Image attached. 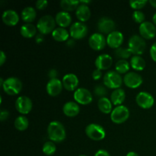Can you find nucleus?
I'll return each instance as SVG.
<instances>
[{"instance_id":"45","label":"nucleus","mask_w":156,"mask_h":156,"mask_svg":"<svg viewBox=\"0 0 156 156\" xmlns=\"http://www.w3.org/2000/svg\"><path fill=\"white\" fill-rule=\"evenodd\" d=\"M35 41L37 44H41L44 41V37H43V35L42 34H39V35H37L36 38H35Z\"/></svg>"},{"instance_id":"28","label":"nucleus","mask_w":156,"mask_h":156,"mask_svg":"<svg viewBox=\"0 0 156 156\" xmlns=\"http://www.w3.org/2000/svg\"><path fill=\"white\" fill-rule=\"evenodd\" d=\"M69 33L67 31L66 29L59 27L55 29L53 31V33H52V37L57 42H64V41H66L69 39Z\"/></svg>"},{"instance_id":"18","label":"nucleus","mask_w":156,"mask_h":156,"mask_svg":"<svg viewBox=\"0 0 156 156\" xmlns=\"http://www.w3.org/2000/svg\"><path fill=\"white\" fill-rule=\"evenodd\" d=\"M62 82L65 89L69 91H73L77 88L79 81L76 75L73 73H69L63 76Z\"/></svg>"},{"instance_id":"22","label":"nucleus","mask_w":156,"mask_h":156,"mask_svg":"<svg viewBox=\"0 0 156 156\" xmlns=\"http://www.w3.org/2000/svg\"><path fill=\"white\" fill-rule=\"evenodd\" d=\"M55 20H56V24H58L59 27L65 28V27H69L71 24L72 16L69 12L62 11V12H59L56 14Z\"/></svg>"},{"instance_id":"2","label":"nucleus","mask_w":156,"mask_h":156,"mask_svg":"<svg viewBox=\"0 0 156 156\" xmlns=\"http://www.w3.org/2000/svg\"><path fill=\"white\" fill-rule=\"evenodd\" d=\"M56 20L51 15H44L41 17L37 21V28L41 34L45 35L53 33L56 27Z\"/></svg>"},{"instance_id":"34","label":"nucleus","mask_w":156,"mask_h":156,"mask_svg":"<svg viewBox=\"0 0 156 156\" xmlns=\"http://www.w3.org/2000/svg\"><path fill=\"white\" fill-rule=\"evenodd\" d=\"M43 152L46 155H53V154L56 152V147L55 146L54 143L52 141H47L44 144L42 148Z\"/></svg>"},{"instance_id":"4","label":"nucleus","mask_w":156,"mask_h":156,"mask_svg":"<svg viewBox=\"0 0 156 156\" xmlns=\"http://www.w3.org/2000/svg\"><path fill=\"white\" fill-rule=\"evenodd\" d=\"M128 48L133 54L140 56L144 53L146 48V43L142 37L139 35H133L128 42Z\"/></svg>"},{"instance_id":"32","label":"nucleus","mask_w":156,"mask_h":156,"mask_svg":"<svg viewBox=\"0 0 156 156\" xmlns=\"http://www.w3.org/2000/svg\"><path fill=\"white\" fill-rule=\"evenodd\" d=\"M29 126V121L25 116H19L15 120V127L19 131H24Z\"/></svg>"},{"instance_id":"21","label":"nucleus","mask_w":156,"mask_h":156,"mask_svg":"<svg viewBox=\"0 0 156 156\" xmlns=\"http://www.w3.org/2000/svg\"><path fill=\"white\" fill-rule=\"evenodd\" d=\"M62 111L66 117H74L80 112V107L76 101H68L63 105Z\"/></svg>"},{"instance_id":"29","label":"nucleus","mask_w":156,"mask_h":156,"mask_svg":"<svg viewBox=\"0 0 156 156\" xmlns=\"http://www.w3.org/2000/svg\"><path fill=\"white\" fill-rule=\"evenodd\" d=\"M146 61L142 56L134 55L130 59V66L136 71H143L146 68Z\"/></svg>"},{"instance_id":"50","label":"nucleus","mask_w":156,"mask_h":156,"mask_svg":"<svg viewBox=\"0 0 156 156\" xmlns=\"http://www.w3.org/2000/svg\"><path fill=\"white\" fill-rule=\"evenodd\" d=\"M152 21H153V24L156 26V12L152 16Z\"/></svg>"},{"instance_id":"12","label":"nucleus","mask_w":156,"mask_h":156,"mask_svg":"<svg viewBox=\"0 0 156 156\" xmlns=\"http://www.w3.org/2000/svg\"><path fill=\"white\" fill-rule=\"evenodd\" d=\"M123 82L126 87L135 89V88H139L143 84V77L138 73L130 72V73H126L124 76Z\"/></svg>"},{"instance_id":"30","label":"nucleus","mask_w":156,"mask_h":156,"mask_svg":"<svg viewBox=\"0 0 156 156\" xmlns=\"http://www.w3.org/2000/svg\"><path fill=\"white\" fill-rule=\"evenodd\" d=\"M60 7L65 12H71L77 9L80 5V1H74V0H62L59 3Z\"/></svg>"},{"instance_id":"35","label":"nucleus","mask_w":156,"mask_h":156,"mask_svg":"<svg viewBox=\"0 0 156 156\" xmlns=\"http://www.w3.org/2000/svg\"><path fill=\"white\" fill-rule=\"evenodd\" d=\"M94 92L96 96L101 98L106 97L107 94H108V90H107V87L105 85H98L94 87Z\"/></svg>"},{"instance_id":"23","label":"nucleus","mask_w":156,"mask_h":156,"mask_svg":"<svg viewBox=\"0 0 156 156\" xmlns=\"http://www.w3.org/2000/svg\"><path fill=\"white\" fill-rule=\"evenodd\" d=\"M76 15L80 22H85L91 18V9L86 5L80 4L76 10Z\"/></svg>"},{"instance_id":"43","label":"nucleus","mask_w":156,"mask_h":156,"mask_svg":"<svg viewBox=\"0 0 156 156\" xmlns=\"http://www.w3.org/2000/svg\"><path fill=\"white\" fill-rule=\"evenodd\" d=\"M94 156H111V155L108 151L105 150V149H99L98 151L96 152Z\"/></svg>"},{"instance_id":"31","label":"nucleus","mask_w":156,"mask_h":156,"mask_svg":"<svg viewBox=\"0 0 156 156\" xmlns=\"http://www.w3.org/2000/svg\"><path fill=\"white\" fill-rule=\"evenodd\" d=\"M129 67H130V63H129V62L125 59H120L115 64L116 72L120 75H126L129 70Z\"/></svg>"},{"instance_id":"41","label":"nucleus","mask_w":156,"mask_h":156,"mask_svg":"<svg viewBox=\"0 0 156 156\" xmlns=\"http://www.w3.org/2000/svg\"><path fill=\"white\" fill-rule=\"evenodd\" d=\"M101 77H102L101 70L98 69H94V72H93V73H92L93 79H94V80H99V79H100Z\"/></svg>"},{"instance_id":"16","label":"nucleus","mask_w":156,"mask_h":156,"mask_svg":"<svg viewBox=\"0 0 156 156\" xmlns=\"http://www.w3.org/2000/svg\"><path fill=\"white\" fill-rule=\"evenodd\" d=\"M62 82L59 79H50L46 86V90L49 95L51 97H56L62 92Z\"/></svg>"},{"instance_id":"24","label":"nucleus","mask_w":156,"mask_h":156,"mask_svg":"<svg viewBox=\"0 0 156 156\" xmlns=\"http://www.w3.org/2000/svg\"><path fill=\"white\" fill-rule=\"evenodd\" d=\"M125 98H126V94H125L124 90L122 88L114 90L111 94V102L116 107L122 105V104L124 102Z\"/></svg>"},{"instance_id":"42","label":"nucleus","mask_w":156,"mask_h":156,"mask_svg":"<svg viewBox=\"0 0 156 156\" xmlns=\"http://www.w3.org/2000/svg\"><path fill=\"white\" fill-rule=\"evenodd\" d=\"M57 76H58V72L57 70L55 69H52L49 71L48 73V76L50 78V79H57Z\"/></svg>"},{"instance_id":"9","label":"nucleus","mask_w":156,"mask_h":156,"mask_svg":"<svg viewBox=\"0 0 156 156\" xmlns=\"http://www.w3.org/2000/svg\"><path fill=\"white\" fill-rule=\"evenodd\" d=\"M74 99L77 104L82 105H88L91 103L93 98L89 90L85 88H79L75 91Z\"/></svg>"},{"instance_id":"6","label":"nucleus","mask_w":156,"mask_h":156,"mask_svg":"<svg viewBox=\"0 0 156 156\" xmlns=\"http://www.w3.org/2000/svg\"><path fill=\"white\" fill-rule=\"evenodd\" d=\"M87 136L94 141H101L106 136V132L104 127L97 123H91L85 128Z\"/></svg>"},{"instance_id":"27","label":"nucleus","mask_w":156,"mask_h":156,"mask_svg":"<svg viewBox=\"0 0 156 156\" xmlns=\"http://www.w3.org/2000/svg\"><path fill=\"white\" fill-rule=\"evenodd\" d=\"M37 27L32 24H23L20 29V33L24 38H32L36 35Z\"/></svg>"},{"instance_id":"14","label":"nucleus","mask_w":156,"mask_h":156,"mask_svg":"<svg viewBox=\"0 0 156 156\" xmlns=\"http://www.w3.org/2000/svg\"><path fill=\"white\" fill-rule=\"evenodd\" d=\"M140 36L143 39H153L156 35V27L153 23L150 21H145L139 27Z\"/></svg>"},{"instance_id":"47","label":"nucleus","mask_w":156,"mask_h":156,"mask_svg":"<svg viewBox=\"0 0 156 156\" xmlns=\"http://www.w3.org/2000/svg\"><path fill=\"white\" fill-rule=\"evenodd\" d=\"M149 3H150V5L152 7L156 9V0H150V1H149Z\"/></svg>"},{"instance_id":"26","label":"nucleus","mask_w":156,"mask_h":156,"mask_svg":"<svg viewBox=\"0 0 156 156\" xmlns=\"http://www.w3.org/2000/svg\"><path fill=\"white\" fill-rule=\"evenodd\" d=\"M112 102H111V99L108 98H99L98 101V108L100 110L101 112H102L105 114H108L112 112Z\"/></svg>"},{"instance_id":"38","label":"nucleus","mask_w":156,"mask_h":156,"mask_svg":"<svg viewBox=\"0 0 156 156\" xmlns=\"http://www.w3.org/2000/svg\"><path fill=\"white\" fill-rule=\"evenodd\" d=\"M36 8L39 10H44L48 5V2L47 0H38L36 2Z\"/></svg>"},{"instance_id":"36","label":"nucleus","mask_w":156,"mask_h":156,"mask_svg":"<svg viewBox=\"0 0 156 156\" xmlns=\"http://www.w3.org/2000/svg\"><path fill=\"white\" fill-rule=\"evenodd\" d=\"M147 4V1L146 0H131L129 1V5L133 9L136 11H140V9L144 8V6Z\"/></svg>"},{"instance_id":"1","label":"nucleus","mask_w":156,"mask_h":156,"mask_svg":"<svg viewBox=\"0 0 156 156\" xmlns=\"http://www.w3.org/2000/svg\"><path fill=\"white\" fill-rule=\"evenodd\" d=\"M47 135L53 143H61L66 137V132L63 125L59 121H52L47 127Z\"/></svg>"},{"instance_id":"39","label":"nucleus","mask_w":156,"mask_h":156,"mask_svg":"<svg viewBox=\"0 0 156 156\" xmlns=\"http://www.w3.org/2000/svg\"><path fill=\"white\" fill-rule=\"evenodd\" d=\"M9 117V112L7 111V110L2 109L1 111V113H0V120L2 122L5 121V120H7Z\"/></svg>"},{"instance_id":"19","label":"nucleus","mask_w":156,"mask_h":156,"mask_svg":"<svg viewBox=\"0 0 156 156\" xmlns=\"http://www.w3.org/2000/svg\"><path fill=\"white\" fill-rule=\"evenodd\" d=\"M113 64V59L110 55L105 53V54L99 55L95 59L94 65L96 69L100 70H107L111 67Z\"/></svg>"},{"instance_id":"8","label":"nucleus","mask_w":156,"mask_h":156,"mask_svg":"<svg viewBox=\"0 0 156 156\" xmlns=\"http://www.w3.org/2000/svg\"><path fill=\"white\" fill-rule=\"evenodd\" d=\"M32 107V101L27 96H20L15 101V108L18 112L24 115L29 114L31 111Z\"/></svg>"},{"instance_id":"13","label":"nucleus","mask_w":156,"mask_h":156,"mask_svg":"<svg viewBox=\"0 0 156 156\" xmlns=\"http://www.w3.org/2000/svg\"><path fill=\"white\" fill-rule=\"evenodd\" d=\"M88 44L92 50L100 51L107 44V39L101 33H94L88 39Z\"/></svg>"},{"instance_id":"5","label":"nucleus","mask_w":156,"mask_h":156,"mask_svg":"<svg viewBox=\"0 0 156 156\" xmlns=\"http://www.w3.org/2000/svg\"><path fill=\"white\" fill-rule=\"evenodd\" d=\"M123 82V79L116 71H109L104 76V85L111 89L120 88Z\"/></svg>"},{"instance_id":"11","label":"nucleus","mask_w":156,"mask_h":156,"mask_svg":"<svg viewBox=\"0 0 156 156\" xmlns=\"http://www.w3.org/2000/svg\"><path fill=\"white\" fill-rule=\"evenodd\" d=\"M136 101L139 107L143 109H149L155 104L153 96L146 91H141L136 97Z\"/></svg>"},{"instance_id":"40","label":"nucleus","mask_w":156,"mask_h":156,"mask_svg":"<svg viewBox=\"0 0 156 156\" xmlns=\"http://www.w3.org/2000/svg\"><path fill=\"white\" fill-rule=\"evenodd\" d=\"M149 53H150V56L151 58L152 59V60L155 61L156 62V42L154 43L152 45Z\"/></svg>"},{"instance_id":"25","label":"nucleus","mask_w":156,"mask_h":156,"mask_svg":"<svg viewBox=\"0 0 156 156\" xmlns=\"http://www.w3.org/2000/svg\"><path fill=\"white\" fill-rule=\"evenodd\" d=\"M37 17V12L35 9L30 6L24 8L21 12V18L22 21L27 24H31Z\"/></svg>"},{"instance_id":"37","label":"nucleus","mask_w":156,"mask_h":156,"mask_svg":"<svg viewBox=\"0 0 156 156\" xmlns=\"http://www.w3.org/2000/svg\"><path fill=\"white\" fill-rule=\"evenodd\" d=\"M133 19L135 21L136 23H138V24H143V22H145V16L144 13L141 11H135V12L133 13Z\"/></svg>"},{"instance_id":"33","label":"nucleus","mask_w":156,"mask_h":156,"mask_svg":"<svg viewBox=\"0 0 156 156\" xmlns=\"http://www.w3.org/2000/svg\"><path fill=\"white\" fill-rule=\"evenodd\" d=\"M114 54L117 56V58L120 59H125L126 60V59L129 58L131 56V55L133 54L131 53V51L129 50V48H126V47H119V48L116 49L115 51H114Z\"/></svg>"},{"instance_id":"15","label":"nucleus","mask_w":156,"mask_h":156,"mask_svg":"<svg viewBox=\"0 0 156 156\" xmlns=\"http://www.w3.org/2000/svg\"><path fill=\"white\" fill-rule=\"evenodd\" d=\"M115 22L110 18L103 17L101 18L98 22V29L102 34H106L108 35L110 34L115 30Z\"/></svg>"},{"instance_id":"44","label":"nucleus","mask_w":156,"mask_h":156,"mask_svg":"<svg viewBox=\"0 0 156 156\" xmlns=\"http://www.w3.org/2000/svg\"><path fill=\"white\" fill-rule=\"evenodd\" d=\"M6 61V55L4 51H1L0 53V66H2Z\"/></svg>"},{"instance_id":"49","label":"nucleus","mask_w":156,"mask_h":156,"mask_svg":"<svg viewBox=\"0 0 156 156\" xmlns=\"http://www.w3.org/2000/svg\"><path fill=\"white\" fill-rule=\"evenodd\" d=\"M91 2V1H80V4L86 5H88V4H90Z\"/></svg>"},{"instance_id":"46","label":"nucleus","mask_w":156,"mask_h":156,"mask_svg":"<svg viewBox=\"0 0 156 156\" xmlns=\"http://www.w3.org/2000/svg\"><path fill=\"white\" fill-rule=\"evenodd\" d=\"M126 156H140V155H139L138 154L135 152H129L126 154Z\"/></svg>"},{"instance_id":"7","label":"nucleus","mask_w":156,"mask_h":156,"mask_svg":"<svg viewBox=\"0 0 156 156\" xmlns=\"http://www.w3.org/2000/svg\"><path fill=\"white\" fill-rule=\"evenodd\" d=\"M129 117V111L124 105H120L113 109L111 114V119L113 123L121 124L125 123Z\"/></svg>"},{"instance_id":"10","label":"nucleus","mask_w":156,"mask_h":156,"mask_svg":"<svg viewBox=\"0 0 156 156\" xmlns=\"http://www.w3.org/2000/svg\"><path fill=\"white\" fill-rule=\"evenodd\" d=\"M88 34V27L84 23L77 21L73 23L69 29V34L75 40H81Z\"/></svg>"},{"instance_id":"17","label":"nucleus","mask_w":156,"mask_h":156,"mask_svg":"<svg viewBox=\"0 0 156 156\" xmlns=\"http://www.w3.org/2000/svg\"><path fill=\"white\" fill-rule=\"evenodd\" d=\"M123 34L118 30H114L107 37V44L112 49H117L121 47L123 42Z\"/></svg>"},{"instance_id":"51","label":"nucleus","mask_w":156,"mask_h":156,"mask_svg":"<svg viewBox=\"0 0 156 156\" xmlns=\"http://www.w3.org/2000/svg\"><path fill=\"white\" fill-rule=\"evenodd\" d=\"M79 156H86V155H79Z\"/></svg>"},{"instance_id":"20","label":"nucleus","mask_w":156,"mask_h":156,"mask_svg":"<svg viewBox=\"0 0 156 156\" xmlns=\"http://www.w3.org/2000/svg\"><path fill=\"white\" fill-rule=\"evenodd\" d=\"M2 20L3 23L7 26L13 27L16 25L19 21V15L15 11L9 9L3 12L2 15Z\"/></svg>"},{"instance_id":"3","label":"nucleus","mask_w":156,"mask_h":156,"mask_svg":"<svg viewBox=\"0 0 156 156\" xmlns=\"http://www.w3.org/2000/svg\"><path fill=\"white\" fill-rule=\"evenodd\" d=\"M2 88L9 95H17L22 89V82L18 78L9 77L5 80Z\"/></svg>"},{"instance_id":"48","label":"nucleus","mask_w":156,"mask_h":156,"mask_svg":"<svg viewBox=\"0 0 156 156\" xmlns=\"http://www.w3.org/2000/svg\"><path fill=\"white\" fill-rule=\"evenodd\" d=\"M74 43H75V41H73V40H69L68 41V43H67V45L68 46H73L74 45Z\"/></svg>"}]
</instances>
